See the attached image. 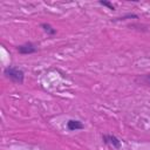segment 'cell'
<instances>
[{
    "label": "cell",
    "instance_id": "cell-3",
    "mask_svg": "<svg viewBox=\"0 0 150 150\" xmlns=\"http://www.w3.org/2000/svg\"><path fill=\"white\" fill-rule=\"evenodd\" d=\"M102 139H103V142L107 145H110L114 149H120L121 145H122L121 144V141L116 136H114V135H103L102 136Z\"/></svg>",
    "mask_w": 150,
    "mask_h": 150
},
{
    "label": "cell",
    "instance_id": "cell-1",
    "mask_svg": "<svg viewBox=\"0 0 150 150\" xmlns=\"http://www.w3.org/2000/svg\"><path fill=\"white\" fill-rule=\"evenodd\" d=\"M4 74L7 79H9L11 81L15 82V83H19V84H22L23 83V80H25V73L22 69L20 68H16V67H7L5 68L4 70Z\"/></svg>",
    "mask_w": 150,
    "mask_h": 150
},
{
    "label": "cell",
    "instance_id": "cell-7",
    "mask_svg": "<svg viewBox=\"0 0 150 150\" xmlns=\"http://www.w3.org/2000/svg\"><path fill=\"white\" fill-rule=\"evenodd\" d=\"M98 4H100V5H102V6L108 7V8H109V9H111V11H114V9H115V6H114L111 2H109V1H104V0H103V1H98Z\"/></svg>",
    "mask_w": 150,
    "mask_h": 150
},
{
    "label": "cell",
    "instance_id": "cell-2",
    "mask_svg": "<svg viewBox=\"0 0 150 150\" xmlns=\"http://www.w3.org/2000/svg\"><path fill=\"white\" fill-rule=\"evenodd\" d=\"M16 49L22 55H29V54H34L38 52V47L33 42H25L23 45H20Z\"/></svg>",
    "mask_w": 150,
    "mask_h": 150
},
{
    "label": "cell",
    "instance_id": "cell-5",
    "mask_svg": "<svg viewBox=\"0 0 150 150\" xmlns=\"http://www.w3.org/2000/svg\"><path fill=\"white\" fill-rule=\"evenodd\" d=\"M41 28H42V29H43V32H45V33H47V35H49V36H54V35L56 34V29H55V28H53L49 23H46V22L41 23Z\"/></svg>",
    "mask_w": 150,
    "mask_h": 150
},
{
    "label": "cell",
    "instance_id": "cell-8",
    "mask_svg": "<svg viewBox=\"0 0 150 150\" xmlns=\"http://www.w3.org/2000/svg\"><path fill=\"white\" fill-rule=\"evenodd\" d=\"M138 80H141V82H143V83H145V84H150V75L141 76V77H138L136 81H138Z\"/></svg>",
    "mask_w": 150,
    "mask_h": 150
},
{
    "label": "cell",
    "instance_id": "cell-4",
    "mask_svg": "<svg viewBox=\"0 0 150 150\" xmlns=\"http://www.w3.org/2000/svg\"><path fill=\"white\" fill-rule=\"evenodd\" d=\"M67 129L69 131H76V130H81L84 129V125L81 121L79 120H69L67 122Z\"/></svg>",
    "mask_w": 150,
    "mask_h": 150
},
{
    "label": "cell",
    "instance_id": "cell-6",
    "mask_svg": "<svg viewBox=\"0 0 150 150\" xmlns=\"http://www.w3.org/2000/svg\"><path fill=\"white\" fill-rule=\"evenodd\" d=\"M137 19L138 18V15L137 14H131V13H129V14H125V15H122V16H120V18H115L114 19V21H123V20H127V19Z\"/></svg>",
    "mask_w": 150,
    "mask_h": 150
}]
</instances>
